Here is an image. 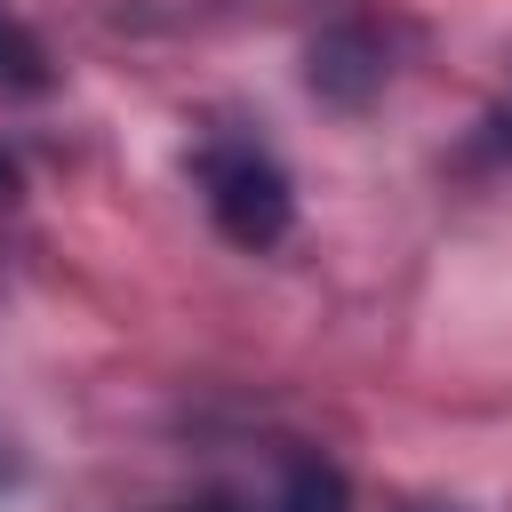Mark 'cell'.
Returning <instances> with one entry per match:
<instances>
[{
  "mask_svg": "<svg viewBox=\"0 0 512 512\" xmlns=\"http://www.w3.org/2000/svg\"><path fill=\"white\" fill-rule=\"evenodd\" d=\"M256 512H352V488H344V472L320 448H288L272 488L256 496Z\"/></svg>",
  "mask_w": 512,
  "mask_h": 512,
  "instance_id": "obj_2",
  "label": "cell"
},
{
  "mask_svg": "<svg viewBox=\"0 0 512 512\" xmlns=\"http://www.w3.org/2000/svg\"><path fill=\"white\" fill-rule=\"evenodd\" d=\"M376 80H384V56L368 48V32H360V24H344V32L312 40V88H320V96H336V104H360Z\"/></svg>",
  "mask_w": 512,
  "mask_h": 512,
  "instance_id": "obj_3",
  "label": "cell"
},
{
  "mask_svg": "<svg viewBox=\"0 0 512 512\" xmlns=\"http://www.w3.org/2000/svg\"><path fill=\"white\" fill-rule=\"evenodd\" d=\"M0 88L8 96H40L48 88V56H40V40L16 16H0Z\"/></svg>",
  "mask_w": 512,
  "mask_h": 512,
  "instance_id": "obj_4",
  "label": "cell"
},
{
  "mask_svg": "<svg viewBox=\"0 0 512 512\" xmlns=\"http://www.w3.org/2000/svg\"><path fill=\"white\" fill-rule=\"evenodd\" d=\"M168 512H232V504H168Z\"/></svg>",
  "mask_w": 512,
  "mask_h": 512,
  "instance_id": "obj_6",
  "label": "cell"
},
{
  "mask_svg": "<svg viewBox=\"0 0 512 512\" xmlns=\"http://www.w3.org/2000/svg\"><path fill=\"white\" fill-rule=\"evenodd\" d=\"M192 176L208 192V216L232 248H280L288 224H296V192H288V168L248 144V136H216L192 152Z\"/></svg>",
  "mask_w": 512,
  "mask_h": 512,
  "instance_id": "obj_1",
  "label": "cell"
},
{
  "mask_svg": "<svg viewBox=\"0 0 512 512\" xmlns=\"http://www.w3.org/2000/svg\"><path fill=\"white\" fill-rule=\"evenodd\" d=\"M0 200H16V160L0 152Z\"/></svg>",
  "mask_w": 512,
  "mask_h": 512,
  "instance_id": "obj_5",
  "label": "cell"
}]
</instances>
